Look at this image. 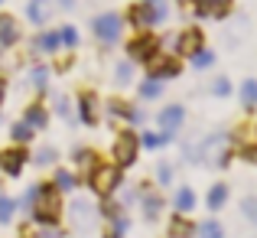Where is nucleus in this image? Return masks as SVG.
I'll use <instances>...</instances> for the list:
<instances>
[{"label": "nucleus", "instance_id": "1", "mask_svg": "<svg viewBox=\"0 0 257 238\" xmlns=\"http://www.w3.org/2000/svg\"><path fill=\"white\" fill-rule=\"evenodd\" d=\"M33 196L39 199V202H30L33 212H36V222H39V225H56L59 215H62L59 193H56L52 186H36V189H33Z\"/></svg>", "mask_w": 257, "mask_h": 238}, {"label": "nucleus", "instance_id": "2", "mask_svg": "<svg viewBox=\"0 0 257 238\" xmlns=\"http://www.w3.org/2000/svg\"><path fill=\"white\" fill-rule=\"evenodd\" d=\"M120 186V170L117 167H94L91 173V189L98 196H111Z\"/></svg>", "mask_w": 257, "mask_h": 238}, {"label": "nucleus", "instance_id": "3", "mask_svg": "<svg viewBox=\"0 0 257 238\" xmlns=\"http://www.w3.org/2000/svg\"><path fill=\"white\" fill-rule=\"evenodd\" d=\"M163 7H157V4H150V0H147V4H137V7H131V13H127V17H131V23H137V26H153V23H160V20H163Z\"/></svg>", "mask_w": 257, "mask_h": 238}, {"label": "nucleus", "instance_id": "4", "mask_svg": "<svg viewBox=\"0 0 257 238\" xmlns=\"http://www.w3.org/2000/svg\"><path fill=\"white\" fill-rule=\"evenodd\" d=\"M114 157H117L120 167H131L137 160V137L134 134H120L117 144H114Z\"/></svg>", "mask_w": 257, "mask_h": 238}, {"label": "nucleus", "instance_id": "5", "mask_svg": "<svg viewBox=\"0 0 257 238\" xmlns=\"http://www.w3.org/2000/svg\"><path fill=\"white\" fill-rule=\"evenodd\" d=\"M120 33V17H114V13H104V17L94 20V36L104 39V43H114Z\"/></svg>", "mask_w": 257, "mask_h": 238}, {"label": "nucleus", "instance_id": "6", "mask_svg": "<svg viewBox=\"0 0 257 238\" xmlns=\"http://www.w3.org/2000/svg\"><path fill=\"white\" fill-rule=\"evenodd\" d=\"M147 65H150V78H157V82L179 75V62H176V59H157V56H153Z\"/></svg>", "mask_w": 257, "mask_h": 238}, {"label": "nucleus", "instance_id": "7", "mask_svg": "<svg viewBox=\"0 0 257 238\" xmlns=\"http://www.w3.org/2000/svg\"><path fill=\"white\" fill-rule=\"evenodd\" d=\"M157 46H160V43H157L153 36H137L131 46H127V49H131L134 59H140V62H150V59L157 56Z\"/></svg>", "mask_w": 257, "mask_h": 238}, {"label": "nucleus", "instance_id": "8", "mask_svg": "<svg viewBox=\"0 0 257 238\" xmlns=\"http://www.w3.org/2000/svg\"><path fill=\"white\" fill-rule=\"evenodd\" d=\"M23 163H26V150H4L0 153V170H4L7 176H20V170H23Z\"/></svg>", "mask_w": 257, "mask_h": 238}, {"label": "nucleus", "instance_id": "9", "mask_svg": "<svg viewBox=\"0 0 257 238\" xmlns=\"http://www.w3.org/2000/svg\"><path fill=\"white\" fill-rule=\"evenodd\" d=\"M228 7H231V0H199L195 17H221V13H228Z\"/></svg>", "mask_w": 257, "mask_h": 238}, {"label": "nucleus", "instance_id": "10", "mask_svg": "<svg viewBox=\"0 0 257 238\" xmlns=\"http://www.w3.org/2000/svg\"><path fill=\"white\" fill-rule=\"evenodd\" d=\"M202 46H205V39H202V30H186V33L179 36V52H186V56L199 52Z\"/></svg>", "mask_w": 257, "mask_h": 238}, {"label": "nucleus", "instance_id": "11", "mask_svg": "<svg viewBox=\"0 0 257 238\" xmlns=\"http://www.w3.org/2000/svg\"><path fill=\"white\" fill-rule=\"evenodd\" d=\"M182 118H186V111H182L179 105H170V108H163V114H160V124H163L166 134H173L176 127L182 124Z\"/></svg>", "mask_w": 257, "mask_h": 238}, {"label": "nucleus", "instance_id": "12", "mask_svg": "<svg viewBox=\"0 0 257 238\" xmlns=\"http://www.w3.org/2000/svg\"><path fill=\"white\" fill-rule=\"evenodd\" d=\"M13 43H17V23H13V17H0V46Z\"/></svg>", "mask_w": 257, "mask_h": 238}, {"label": "nucleus", "instance_id": "13", "mask_svg": "<svg viewBox=\"0 0 257 238\" xmlns=\"http://www.w3.org/2000/svg\"><path fill=\"white\" fill-rule=\"evenodd\" d=\"M241 105H244V108H254L257 105V82L254 78H247L244 85H241Z\"/></svg>", "mask_w": 257, "mask_h": 238}, {"label": "nucleus", "instance_id": "14", "mask_svg": "<svg viewBox=\"0 0 257 238\" xmlns=\"http://www.w3.org/2000/svg\"><path fill=\"white\" fill-rule=\"evenodd\" d=\"M82 121L85 124H94V121H98V111H94V95H82Z\"/></svg>", "mask_w": 257, "mask_h": 238}, {"label": "nucleus", "instance_id": "15", "mask_svg": "<svg viewBox=\"0 0 257 238\" xmlns=\"http://www.w3.org/2000/svg\"><path fill=\"white\" fill-rule=\"evenodd\" d=\"M26 124H30V127H46V108L43 105L26 108Z\"/></svg>", "mask_w": 257, "mask_h": 238}, {"label": "nucleus", "instance_id": "16", "mask_svg": "<svg viewBox=\"0 0 257 238\" xmlns=\"http://www.w3.org/2000/svg\"><path fill=\"white\" fill-rule=\"evenodd\" d=\"M59 43H62V39H59V33H43V36L36 39V49H43V52H56V49H59Z\"/></svg>", "mask_w": 257, "mask_h": 238}, {"label": "nucleus", "instance_id": "17", "mask_svg": "<svg viewBox=\"0 0 257 238\" xmlns=\"http://www.w3.org/2000/svg\"><path fill=\"white\" fill-rule=\"evenodd\" d=\"M225 199H228V186H212V193H208V209H221L225 206Z\"/></svg>", "mask_w": 257, "mask_h": 238}, {"label": "nucleus", "instance_id": "18", "mask_svg": "<svg viewBox=\"0 0 257 238\" xmlns=\"http://www.w3.org/2000/svg\"><path fill=\"white\" fill-rule=\"evenodd\" d=\"M46 13H49V4H46V0H30V20L33 23H43Z\"/></svg>", "mask_w": 257, "mask_h": 238}, {"label": "nucleus", "instance_id": "19", "mask_svg": "<svg viewBox=\"0 0 257 238\" xmlns=\"http://www.w3.org/2000/svg\"><path fill=\"white\" fill-rule=\"evenodd\" d=\"M192 206H195L192 189H179V193H176V209H179V212H189Z\"/></svg>", "mask_w": 257, "mask_h": 238}, {"label": "nucleus", "instance_id": "20", "mask_svg": "<svg viewBox=\"0 0 257 238\" xmlns=\"http://www.w3.org/2000/svg\"><path fill=\"white\" fill-rule=\"evenodd\" d=\"M166 140H170V134H144V137H140V144L144 147H160V144H166Z\"/></svg>", "mask_w": 257, "mask_h": 238}, {"label": "nucleus", "instance_id": "21", "mask_svg": "<svg viewBox=\"0 0 257 238\" xmlns=\"http://www.w3.org/2000/svg\"><path fill=\"white\" fill-rule=\"evenodd\" d=\"M10 134H13V140H20V144H26V140L33 137V127H30V124L23 121V124H17V127H13Z\"/></svg>", "mask_w": 257, "mask_h": 238}, {"label": "nucleus", "instance_id": "22", "mask_svg": "<svg viewBox=\"0 0 257 238\" xmlns=\"http://www.w3.org/2000/svg\"><path fill=\"white\" fill-rule=\"evenodd\" d=\"M160 209H163V206H160V199H157V196L144 199V215H147V219H157V215H160Z\"/></svg>", "mask_w": 257, "mask_h": 238}, {"label": "nucleus", "instance_id": "23", "mask_svg": "<svg viewBox=\"0 0 257 238\" xmlns=\"http://www.w3.org/2000/svg\"><path fill=\"white\" fill-rule=\"evenodd\" d=\"M199 235L202 238H221V225L218 222H205V225H199Z\"/></svg>", "mask_w": 257, "mask_h": 238}, {"label": "nucleus", "instance_id": "24", "mask_svg": "<svg viewBox=\"0 0 257 238\" xmlns=\"http://www.w3.org/2000/svg\"><path fill=\"white\" fill-rule=\"evenodd\" d=\"M56 186L59 189H72V186H75V176H72L69 170H59V173H56Z\"/></svg>", "mask_w": 257, "mask_h": 238}, {"label": "nucleus", "instance_id": "25", "mask_svg": "<svg viewBox=\"0 0 257 238\" xmlns=\"http://www.w3.org/2000/svg\"><path fill=\"white\" fill-rule=\"evenodd\" d=\"M140 95H144V98H157V95H160V82L157 78H147L144 85H140Z\"/></svg>", "mask_w": 257, "mask_h": 238}, {"label": "nucleus", "instance_id": "26", "mask_svg": "<svg viewBox=\"0 0 257 238\" xmlns=\"http://www.w3.org/2000/svg\"><path fill=\"white\" fill-rule=\"evenodd\" d=\"M192 65H195V69H205V65H212V52H205V49L192 52Z\"/></svg>", "mask_w": 257, "mask_h": 238}, {"label": "nucleus", "instance_id": "27", "mask_svg": "<svg viewBox=\"0 0 257 238\" xmlns=\"http://www.w3.org/2000/svg\"><path fill=\"white\" fill-rule=\"evenodd\" d=\"M26 238H62V232H59V228H33V232L30 235H26Z\"/></svg>", "mask_w": 257, "mask_h": 238}, {"label": "nucleus", "instance_id": "28", "mask_svg": "<svg viewBox=\"0 0 257 238\" xmlns=\"http://www.w3.org/2000/svg\"><path fill=\"white\" fill-rule=\"evenodd\" d=\"M10 215H13V199L0 196V222H10Z\"/></svg>", "mask_w": 257, "mask_h": 238}, {"label": "nucleus", "instance_id": "29", "mask_svg": "<svg viewBox=\"0 0 257 238\" xmlns=\"http://www.w3.org/2000/svg\"><path fill=\"white\" fill-rule=\"evenodd\" d=\"M241 209H244V215L257 225V199H244V202H241Z\"/></svg>", "mask_w": 257, "mask_h": 238}, {"label": "nucleus", "instance_id": "30", "mask_svg": "<svg viewBox=\"0 0 257 238\" xmlns=\"http://www.w3.org/2000/svg\"><path fill=\"white\" fill-rule=\"evenodd\" d=\"M59 39H62V43H65V46H75V43H78V33H75V30H72V26H65V30H62V33H59Z\"/></svg>", "mask_w": 257, "mask_h": 238}, {"label": "nucleus", "instance_id": "31", "mask_svg": "<svg viewBox=\"0 0 257 238\" xmlns=\"http://www.w3.org/2000/svg\"><path fill=\"white\" fill-rule=\"evenodd\" d=\"M192 228L195 225H189V222H173V235H182V238H186V235H192Z\"/></svg>", "mask_w": 257, "mask_h": 238}, {"label": "nucleus", "instance_id": "32", "mask_svg": "<svg viewBox=\"0 0 257 238\" xmlns=\"http://www.w3.org/2000/svg\"><path fill=\"white\" fill-rule=\"evenodd\" d=\"M212 92L218 95V98H225V95L231 92V85H228V78H218V82H215V88H212Z\"/></svg>", "mask_w": 257, "mask_h": 238}, {"label": "nucleus", "instance_id": "33", "mask_svg": "<svg viewBox=\"0 0 257 238\" xmlns=\"http://www.w3.org/2000/svg\"><path fill=\"white\" fill-rule=\"evenodd\" d=\"M46 78H49V69H33V82H36L39 88L46 85Z\"/></svg>", "mask_w": 257, "mask_h": 238}, {"label": "nucleus", "instance_id": "34", "mask_svg": "<svg viewBox=\"0 0 257 238\" xmlns=\"http://www.w3.org/2000/svg\"><path fill=\"white\" fill-rule=\"evenodd\" d=\"M117 82H120V85L131 82V65H117Z\"/></svg>", "mask_w": 257, "mask_h": 238}, {"label": "nucleus", "instance_id": "35", "mask_svg": "<svg viewBox=\"0 0 257 238\" xmlns=\"http://www.w3.org/2000/svg\"><path fill=\"white\" fill-rule=\"evenodd\" d=\"M36 163H43V167H46V163H56V153H52V150H43L36 157Z\"/></svg>", "mask_w": 257, "mask_h": 238}, {"label": "nucleus", "instance_id": "36", "mask_svg": "<svg viewBox=\"0 0 257 238\" xmlns=\"http://www.w3.org/2000/svg\"><path fill=\"white\" fill-rule=\"evenodd\" d=\"M124 232H127V222H120V219H117V222H114V232H111V238H120Z\"/></svg>", "mask_w": 257, "mask_h": 238}, {"label": "nucleus", "instance_id": "37", "mask_svg": "<svg viewBox=\"0 0 257 238\" xmlns=\"http://www.w3.org/2000/svg\"><path fill=\"white\" fill-rule=\"evenodd\" d=\"M160 183H170V167H166V163L160 167Z\"/></svg>", "mask_w": 257, "mask_h": 238}, {"label": "nucleus", "instance_id": "38", "mask_svg": "<svg viewBox=\"0 0 257 238\" xmlns=\"http://www.w3.org/2000/svg\"><path fill=\"white\" fill-rule=\"evenodd\" d=\"M244 160H257V147H244Z\"/></svg>", "mask_w": 257, "mask_h": 238}, {"label": "nucleus", "instance_id": "39", "mask_svg": "<svg viewBox=\"0 0 257 238\" xmlns=\"http://www.w3.org/2000/svg\"><path fill=\"white\" fill-rule=\"evenodd\" d=\"M4 88H7V85H4V82H0V101H4Z\"/></svg>", "mask_w": 257, "mask_h": 238}, {"label": "nucleus", "instance_id": "40", "mask_svg": "<svg viewBox=\"0 0 257 238\" xmlns=\"http://www.w3.org/2000/svg\"><path fill=\"white\" fill-rule=\"evenodd\" d=\"M150 4H157V0H150Z\"/></svg>", "mask_w": 257, "mask_h": 238}]
</instances>
